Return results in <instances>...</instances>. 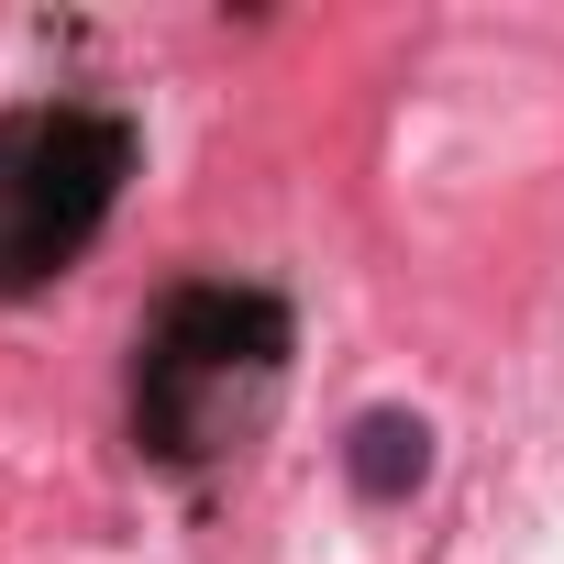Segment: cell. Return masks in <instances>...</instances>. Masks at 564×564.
<instances>
[{
  "mask_svg": "<svg viewBox=\"0 0 564 564\" xmlns=\"http://www.w3.org/2000/svg\"><path fill=\"white\" fill-rule=\"evenodd\" d=\"M344 487L366 509H410L432 487V421L421 410H355L344 421Z\"/></svg>",
  "mask_w": 564,
  "mask_h": 564,
  "instance_id": "obj_3",
  "label": "cell"
},
{
  "mask_svg": "<svg viewBox=\"0 0 564 564\" xmlns=\"http://www.w3.org/2000/svg\"><path fill=\"white\" fill-rule=\"evenodd\" d=\"M300 355V311L254 276H177L133 333V454L166 476L232 465Z\"/></svg>",
  "mask_w": 564,
  "mask_h": 564,
  "instance_id": "obj_1",
  "label": "cell"
},
{
  "mask_svg": "<svg viewBox=\"0 0 564 564\" xmlns=\"http://www.w3.org/2000/svg\"><path fill=\"white\" fill-rule=\"evenodd\" d=\"M133 155H144V133L122 111H89V100L0 111V300L67 276L100 243V221L122 210Z\"/></svg>",
  "mask_w": 564,
  "mask_h": 564,
  "instance_id": "obj_2",
  "label": "cell"
}]
</instances>
